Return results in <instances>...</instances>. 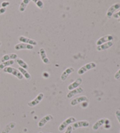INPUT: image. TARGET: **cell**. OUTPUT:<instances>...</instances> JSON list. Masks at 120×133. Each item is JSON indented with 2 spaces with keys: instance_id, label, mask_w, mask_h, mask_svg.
<instances>
[{
  "instance_id": "15",
  "label": "cell",
  "mask_w": 120,
  "mask_h": 133,
  "mask_svg": "<svg viewBox=\"0 0 120 133\" xmlns=\"http://www.w3.org/2000/svg\"><path fill=\"white\" fill-rule=\"evenodd\" d=\"M34 46L32 45L26 44V43H17V45H15V49L17 50H19L22 49H28V50H32L34 49Z\"/></svg>"
},
{
  "instance_id": "35",
  "label": "cell",
  "mask_w": 120,
  "mask_h": 133,
  "mask_svg": "<svg viewBox=\"0 0 120 133\" xmlns=\"http://www.w3.org/2000/svg\"><path fill=\"white\" fill-rule=\"evenodd\" d=\"M119 21L120 22V18H119Z\"/></svg>"
},
{
  "instance_id": "3",
  "label": "cell",
  "mask_w": 120,
  "mask_h": 133,
  "mask_svg": "<svg viewBox=\"0 0 120 133\" xmlns=\"http://www.w3.org/2000/svg\"><path fill=\"white\" fill-rule=\"evenodd\" d=\"M76 121V118L73 117H70L66 119L65 120L63 121V122L61 124V125H59L58 129L60 131H63L65 128H66L68 126H69V125L72 123H75Z\"/></svg>"
},
{
  "instance_id": "30",
  "label": "cell",
  "mask_w": 120,
  "mask_h": 133,
  "mask_svg": "<svg viewBox=\"0 0 120 133\" xmlns=\"http://www.w3.org/2000/svg\"><path fill=\"white\" fill-rule=\"evenodd\" d=\"M113 17L114 18H116V19H118V18H120V11H118V12L114 14V15H112Z\"/></svg>"
},
{
  "instance_id": "16",
  "label": "cell",
  "mask_w": 120,
  "mask_h": 133,
  "mask_svg": "<svg viewBox=\"0 0 120 133\" xmlns=\"http://www.w3.org/2000/svg\"><path fill=\"white\" fill-rule=\"evenodd\" d=\"M39 52H40L41 58L42 59L43 62L45 64H49L50 63V61L49 58H48V56L46 55V53L44 48H41V49H39Z\"/></svg>"
},
{
  "instance_id": "5",
  "label": "cell",
  "mask_w": 120,
  "mask_h": 133,
  "mask_svg": "<svg viewBox=\"0 0 120 133\" xmlns=\"http://www.w3.org/2000/svg\"><path fill=\"white\" fill-rule=\"evenodd\" d=\"M110 123V120L107 118H101L100 120H98L93 125V130L94 131L97 130L99 128L101 127V126L105 124H108Z\"/></svg>"
},
{
  "instance_id": "17",
  "label": "cell",
  "mask_w": 120,
  "mask_h": 133,
  "mask_svg": "<svg viewBox=\"0 0 120 133\" xmlns=\"http://www.w3.org/2000/svg\"><path fill=\"white\" fill-rule=\"evenodd\" d=\"M18 58V55L16 54H6L4 55L1 58V62H4L10 61V60H14L17 59Z\"/></svg>"
},
{
  "instance_id": "19",
  "label": "cell",
  "mask_w": 120,
  "mask_h": 133,
  "mask_svg": "<svg viewBox=\"0 0 120 133\" xmlns=\"http://www.w3.org/2000/svg\"><path fill=\"white\" fill-rule=\"evenodd\" d=\"M29 0H23L19 6V11L21 12H24L26 10L28 5L29 3Z\"/></svg>"
},
{
  "instance_id": "28",
  "label": "cell",
  "mask_w": 120,
  "mask_h": 133,
  "mask_svg": "<svg viewBox=\"0 0 120 133\" xmlns=\"http://www.w3.org/2000/svg\"><path fill=\"white\" fill-rule=\"evenodd\" d=\"M10 5V3L8 1H4L1 3L2 8H6V6Z\"/></svg>"
},
{
  "instance_id": "33",
  "label": "cell",
  "mask_w": 120,
  "mask_h": 133,
  "mask_svg": "<svg viewBox=\"0 0 120 133\" xmlns=\"http://www.w3.org/2000/svg\"><path fill=\"white\" fill-rule=\"evenodd\" d=\"M1 45H2V43H1V42H0V46H1Z\"/></svg>"
},
{
  "instance_id": "7",
  "label": "cell",
  "mask_w": 120,
  "mask_h": 133,
  "mask_svg": "<svg viewBox=\"0 0 120 133\" xmlns=\"http://www.w3.org/2000/svg\"><path fill=\"white\" fill-rule=\"evenodd\" d=\"M54 120V117L50 114H48L43 117L42 118H41L40 121L38 123V125L39 127H43L46 124H47L49 121H52Z\"/></svg>"
},
{
  "instance_id": "21",
  "label": "cell",
  "mask_w": 120,
  "mask_h": 133,
  "mask_svg": "<svg viewBox=\"0 0 120 133\" xmlns=\"http://www.w3.org/2000/svg\"><path fill=\"white\" fill-rule=\"evenodd\" d=\"M16 61H17L18 65L20 66V68H22L26 70L28 69L29 66H28V64L25 62L24 61H23L22 59L17 58V59H16Z\"/></svg>"
},
{
  "instance_id": "18",
  "label": "cell",
  "mask_w": 120,
  "mask_h": 133,
  "mask_svg": "<svg viewBox=\"0 0 120 133\" xmlns=\"http://www.w3.org/2000/svg\"><path fill=\"white\" fill-rule=\"evenodd\" d=\"M112 45H113V42L112 41H111V42H108L100 46H97L96 49L98 51H101V50H104L108 49V48L111 47Z\"/></svg>"
},
{
  "instance_id": "1",
  "label": "cell",
  "mask_w": 120,
  "mask_h": 133,
  "mask_svg": "<svg viewBox=\"0 0 120 133\" xmlns=\"http://www.w3.org/2000/svg\"><path fill=\"white\" fill-rule=\"evenodd\" d=\"M3 72L5 73H10V74L14 76L17 77L19 80H22L24 78V76H23L22 75L17 69L11 67V66L4 68L3 69Z\"/></svg>"
},
{
  "instance_id": "8",
  "label": "cell",
  "mask_w": 120,
  "mask_h": 133,
  "mask_svg": "<svg viewBox=\"0 0 120 133\" xmlns=\"http://www.w3.org/2000/svg\"><path fill=\"white\" fill-rule=\"evenodd\" d=\"M120 8V4L119 3H115L113 4L110 7L108 8V10L107 12V17L108 18H111V17L114 15V13L117 10H118Z\"/></svg>"
},
{
  "instance_id": "24",
  "label": "cell",
  "mask_w": 120,
  "mask_h": 133,
  "mask_svg": "<svg viewBox=\"0 0 120 133\" xmlns=\"http://www.w3.org/2000/svg\"><path fill=\"white\" fill-rule=\"evenodd\" d=\"M115 116H116L117 120L118 121L119 123L120 124V110H119L115 111Z\"/></svg>"
},
{
  "instance_id": "27",
  "label": "cell",
  "mask_w": 120,
  "mask_h": 133,
  "mask_svg": "<svg viewBox=\"0 0 120 133\" xmlns=\"http://www.w3.org/2000/svg\"><path fill=\"white\" fill-rule=\"evenodd\" d=\"M114 78L116 80H118L120 78V69H119L116 73H115V74L114 75Z\"/></svg>"
},
{
  "instance_id": "6",
  "label": "cell",
  "mask_w": 120,
  "mask_h": 133,
  "mask_svg": "<svg viewBox=\"0 0 120 133\" xmlns=\"http://www.w3.org/2000/svg\"><path fill=\"white\" fill-rule=\"evenodd\" d=\"M89 125H90V123L89 121H86V120H83V121H76L75 123H73V125H71V127H72L73 130H75L78 128L88 127H89Z\"/></svg>"
},
{
  "instance_id": "13",
  "label": "cell",
  "mask_w": 120,
  "mask_h": 133,
  "mask_svg": "<svg viewBox=\"0 0 120 133\" xmlns=\"http://www.w3.org/2000/svg\"><path fill=\"white\" fill-rule=\"evenodd\" d=\"M82 82H83V79L82 77L77 78L75 81H74L68 86V90L71 91L73 90V89H75L76 88H78V87L81 85V84L82 83Z\"/></svg>"
},
{
  "instance_id": "2",
  "label": "cell",
  "mask_w": 120,
  "mask_h": 133,
  "mask_svg": "<svg viewBox=\"0 0 120 133\" xmlns=\"http://www.w3.org/2000/svg\"><path fill=\"white\" fill-rule=\"evenodd\" d=\"M96 66H97L96 63L95 62H89L88 63H86V65L82 66V67L78 70L77 71L78 75H83L84 73L87 72V71L95 68Z\"/></svg>"
},
{
  "instance_id": "34",
  "label": "cell",
  "mask_w": 120,
  "mask_h": 133,
  "mask_svg": "<svg viewBox=\"0 0 120 133\" xmlns=\"http://www.w3.org/2000/svg\"><path fill=\"white\" fill-rule=\"evenodd\" d=\"M39 133H43L42 132H39Z\"/></svg>"
},
{
  "instance_id": "4",
  "label": "cell",
  "mask_w": 120,
  "mask_h": 133,
  "mask_svg": "<svg viewBox=\"0 0 120 133\" xmlns=\"http://www.w3.org/2000/svg\"><path fill=\"white\" fill-rule=\"evenodd\" d=\"M43 97H44V95H43V93H41L38 94V95L33 100L28 103V105L30 107H34L35 106H36V105L39 104V103L41 102V101L43 100Z\"/></svg>"
},
{
  "instance_id": "9",
  "label": "cell",
  "mask_w": 120,
  "mask_h": 133,
  "mask_svg": "<svg viewBox=\"0 0 120 133\" xmlns=\"http://www.w3.org/2000/svg\"><path fill=\"white\" fill-rule=\"evenodd\" d=\"M113 36L111 35H105L103 37L100 38V39L97 41L96 42V45L97 46H100L102 44H104V43H107L108 42H111L113 40Z\"/></svg>"
},
{
  "instance_id": "10",
  "label": "cell",
  "mask_w": 120,
  "mask_h": 133,
  "mask_svg": "<svg viewBox=\"0 0 120 133\" xmlns=\"http://www.w3.org/2000/svg\"><path fill=\"white\" fill-rule=\"evenodd\" d=\"M18 41L21 42V43H26V44H29L32 46H36L38 45V43L34 39H30L28 38L25 37L24 36H20L19 38H18Z\"/></svg>"
},
{
  "instance_id": "12",
  "label": "cell",
  "mask_w": 120,
  "mask_h": 133,
  "mask_svg": "<svg viewBox=\"0 0 120 133\" xmlns=\"http://www.w3.org/2000/svg\"><path fill=\"white\" fill-rule=\"evenodd\" d=\"M74 72H75V69L73 67L68 68L65 70H64L63 72H62L61 76V79L62 81H65L66 80L68 79L69 76L71 75V73Z\"/></svg>"
},
{
  "instance_id": "25",
  "label": "cell",
  "mask_w": 120,
  "mask_h": 133,
  "mask_svg": "<svg viewBox=\"0 0 120 133\" xmlns=\"http://www.w3.org/2000/svg\"><path fill=\"white\" fill-rule=\"evenodd\" d=\"M50 76V74L47 72H43L42 73V77L44 79H48Z\"/></svg>"
},
{
  "instance_id": "29",
  "label": "cell",
  "mask_w": 120,
  "mask_h": 133,
  "mask_svg": "<svg viewBox=\"0 0 120 133\" xmlns=\"http://www.w3.org/2000/svg\"><path fill=\"white\" fill-rule=\"evenodd\" d=\"M88 105H89L88 102H83L81 103V106L82 108H86Z\"/></svg>"
},
{
  "instance_id": "26",
  "label": "cell",
  "mask_w": 120,
  "mask_h": 133,
  "mask_svg": "<svg viewBox=\"0 0 120 133\" xmlns=\"http://www.w3.org/2000/svg\"><path fill=\"white\" fill-rule=\"evenodd\" d=\"M73 131V128L71 125H69L67 127V129L66 130V131L64 132V133H71Z\"/></svg>"
},
{
  "instance_id": "14",
  "label": "cell",
  "mask_w": 120,
  "mask_h": 133,
  "mask_svg": "<svg viewBox=\"0 0 120 133\" xmlns=\"http://www.w3.org/2000/svg\"><path fill=\"white\" fill-rule=\"evenodd\" d=\"M83 89L81 88V87H78V88L75 89H73V90L69 91L68 93V95H67V98H68V99H70V98H71L75 96L83 93Z\"/></svg>"
},
{
  "instance_id": "22",
  "label": "cell",
  "mask_w": 120,
  "mask_h": 133,
  "mask_svg": "<svg viewBox=\"0 0 120 133\" xmlns=\"http://www.w3.org/2000/svg\"><path fill=\"white\" fill-rule=\"evenodd\" d=\"M14 63L15 62L14 60H10V61L4 62H2L1 64H0V69H4V68H5L6 67H9V66L14 65Z\"/></svg>"
},
{
  "instance_id": "32",
  "label": "cell",
  "mask_w": 120,
  "mask_h": 133,
  "mask_svg": "<svg viewBox=\"0 0 120 133\" xmlns=\"http://www.w3.org/2000/svg\"><path fill=\"white\" fill-rule=\"evenodd\" d=\"M110 127H111L110 124H105L104 125V128H105V129H109Z\"/></svg>"
},
{
  "instance_id": "23",
  "label": "cell",
  "mask_w": 120,
  "mask_h": 133,
  "mask_svg": "<svg viewBox=\"0 0 120 133\" xmlns=\"http://www.w3.org/2000/svg\"><path fill=\"white\" fill-rule=\"evenodd\" d=\"M33 2L35 3V4H36V5L38 6L39 9H42L43 8V3L42 1L40 0H34Z\"/></svg>"
},
{
  "instance_id": "20",
  "label": "cell",
  "mask_w": 120,
  "mask_h": 133,
  "mask_svg": "<svg viewBox=\"0 0 120 133\" xmlns=\"http://www.w3.org/2000/svg\"><path fill=\"white\" fill-rule=\"evenodd\" d=\"M18 70L21 73L22 75L23 76L25 77V78L26 80H30L31 79V75L29 74V73L28 72L26 69H24L19 67L18 68Z\"/></svg>"
},
{
  "instance_id": "31",
  "label": "cell",
  "mask_w": 120,
  "mask_h": 133,
  "mask_svg": "<svg viewBox=\"0 0 120 133\" xmlns=\"http://www.w3.org/2000/svg\"><path fill=\"white\" fill-rule=\"evenodd\" d=\"M6 11V8H0V15L3 14L5 13Z\"/></svg>"
},
{
  "instance_id": "11",
  "label": "cell",
  "mask_w": 120,
  "mask_h": 133,
  "mask_svg": "<svg viewBox=\"0 0 120 133\" xmlns=\"http://www.w3.org/2000/svg\"><path fill=\"white\" fill-rule=\"evenodd\" d=\"M88 101V98L86 96H82L77 98H75L73 99L70 102V105L72 106L77 105L78 104H81L82 103L84 102H87Z\"/></svg>"
}]
</instances>
